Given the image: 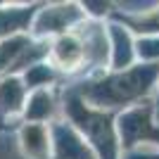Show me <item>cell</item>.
Here are the masks:
<instances>
[{
  "label": "cell",
  "mask_w": 159,
  "mask_h": 159,
  "mask_svg": "<svg viewBox=\"0 0 159 159\" xmlns=\"http://www.w3.org/2000/svg\"><path fill=\"white\" fill-rule=\"evenodd\" d=\"M159 83V62L133 64L124 71H112L100 81H90L79 88V98L95 109L114 112L116 107H135L150 98Z\"/></svg>",
  "instance_id": "1"
},
{
  "label": "cell",
  "mask_w": 159,
  "mask_h": 159,
  "mask_svg": "<svg viewBox=\"0 0 159 159\" xmlns=\"http://www.w3.org/2000/svg\"><path fill=\"white\" fill-rule=\"evenodd\" d=\"M64 114L69 124L76 128L86 145L93 150L95 159H119V138H116V114L95 109L86 105L76 93H69L64 100Z\"/></svg>",
  "instance_id": "2"
},
{
  "label": "cell",
  "mask_w": 159,
  "mask_h": 159,
  "mask_svg": "<svg viewBox=\"0 0 159 159\" xmlns=\"http://www.w3.org/2000/svg\"><path fill=\"white\" fill-rule=\"evenodd\" d=\"M152 114H154V105L150 100L124 109L116 116V121H114L119 147L133 150V147L143 145V143L159 145V126L152 121Z\"/></svg>",
  "instance_id": "3"
},
{
  "label": "cell",
  "mask_w": 159,
  "mask_h": 159,
  "mask_svg": "<svg viewBox=\"0 0 159 159\" xmlns=\"http://www.w3.org/2000/svg\"><path fill=\"white\" fill-rule=\"evenodd\" d=\"M86 19V12L79 2H55V5H40L31 21V29L36 38L50 40L66 31H74Z\"/></svg>",
  "instance_id": "4"
},
{
  "label": "cell",
  "mask_w": 159,
  "mask_h": 159,
  "mask_svg": "<svg viewBox=\"0 0 159 159\" xmlns=\"http://www.w3.org/2000/svg\"><path fill=\"white\" fill-rule=\"evenodd\" d=\"M50 138L55 147V159H95L93 150L69 121H55V126L50 128Z\"/></svg>",
  "instance_id": "5"
},
{
  "label": "cell",
  "mask_w": 159,
  "mask_h": 159,
  "mask_svg": "<svg viewBox=\"0 0 159 159\" xmlns=\"http://www.w3.org/2000/svg\"><path fill=\"white\" fill-rule=\"evenodd\" d=\"M38 10H40V2H31V5L0 2V40L14 38V36H26Z\"/></svg>",
  "instance_id": "6"
},
{
  "label": "cell",
  "mask_w": 159,
  "mask_h": 159,
  "mask_svg": "<svg viewBox=\"0 0 159 159\" xmlns=\"http://www.w3.org/2000/svg\"><path fill=\"white\" fill-rule=\"evenodd\" d=\"M19 147L26 159H50L52 138L48 124H24L19 128Z\"/></svg>",
  "instance_id": "7"
},
{
  "label": "cell",
  "mask_w": 159,
  "mask_h": 159,
  "mask_svg": "<svg viewBox=\"0 0 159 159\" xmlns=\"http://www.w3.org/2000/svg\"><path fill=\"white\" fill-rule=\"evenodd\" d=\"M29 90L21 83V76H5L0 79V126L10 119L21 116Z\"/></svg>",
  "instance_id": "8"
},
{
  "label": "cell",
  "mask_w": 159,
  "mask_h": 159,
  "mask_svg": "<svg viewBox=\"0 0 159 159\" xmlns=\"http://www.w3.org/2000/svg\"><path fill=\"white\" fill-rule=\"evenodd\" d=\"M57 114V98L52 90L40 88V90H31V95H26L24 102V124H45V121L55 119Z\"/></svg>",
  "instance_id": "9"
},
{
  "label": "cell",
  "mask_w": 159,
  "mask_h": 159,
  "mask_svg": "<svg viewBox=\"0 0 159 159\" xmlns=\"http://www.w3.org/2000/svg\"><path fill=\"white\" fill-rule=\"evenodd\" d=\"M109 38H112V48H109V55H112V71H124L128 66H133V57H135V48H133L131 33L126 31L119 24H112L107 29Z\"/></svg>",
  "instance_id": "10"
},
{
  "label": "cell",
  "mask_w": 159,
  "mask_h": 159,
  "mask_svg": "<svg viewBox=\"0 0 159 159\" xmlns=\"http://www.w3.org/2000/svg\"><path fill=\"white\" fill-rule=\"evenodd\" d=\"M119 21H124V29H131L135 33H143L145 38H152L157 36L159 38V5L150 12H143V14H114Z\"/></svg>",
  "instance_id": "11"
},
{
  "label": "cell",
  "mask_w": 159,
  "mask_h": 159,
  "mask_svg": "<svg viewBox=\"0 0 159 159\" xmlns=\"http://www.w3.org/2000/svg\"><path fill=\"white\" fill-rule=\"evenodd\" d=\"M19 76H21V83H24L26 90H40V88H48L50 83L57 81V71L45 62H38V64L24 69Z\"/></svg>",
  "instance_id": "12"
},
{
  "label": "cell",
  "mask_w": 159,
  "mask_h": 159,
  "mask_svg": "<svg viewBox=\"0 0 159 159\" xmlns=\"http://www.w3.org/2000/svg\"><path fill=\"white\" fill-rule=\"evenodd\" d=\"M135 55L145 62H159V38H140L138 43H133Z\"/></svg>",
  "instance_id": "13"
},
{
  "label": "cell",
  "mask_w": 159,
  "mask_h": 159,
  "mask_svg": "<svg viewBox=\"0 0 159 159\" xmlns=\"http://www.w3.org/2000/svg\"><path fill=\"white\" fill-rule=\"evenodd\" d=\"M131 159H159V154H131Z\"/></svg>",
  "instance_id": "14"
},
{
  "label": "cell",
  "mask_w": 159,
  "mask_h": 159,
  "mask_svg": "<svg viewBox=\"0 0 159 159\" xmlns=\"http://www.w3.org/2000/svg\"><path fill=\"white\" fill-rule=\"evenodd\" d=\"M152 105H154V112H157V116H159V83H157V100H154Z\"/></svg>",
  "instance_id": "15"
},
{
  "label": "cell",
  "mask_w": 159,
  "mask_h": 159,
  "mask_svg": "<svg viewBox=\"0 0 159 159\" xmlns=\"http://www.w3.org/2000/svg\"><path fill=\"white\" fill-rule=\"evenodd\" d=\"M0 128H2V126H0Z\"/></svg>",
  "instance_id": "16"
}]
</instances>
